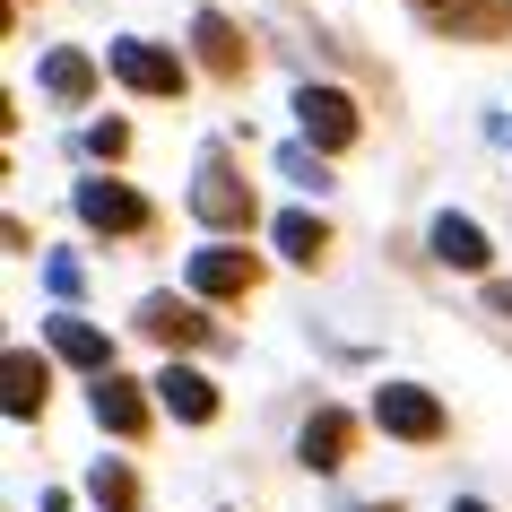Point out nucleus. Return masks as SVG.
I'll use <instances>...</instances> for the list:
<instances>
[{"label": "nucleus", "mask_w": 512, "mask_h": 512, "mask_svg": "<svg viewBox=\"0 0 512 512\" xmlns=\"http://www.w3.org/2000/svg\"><path fill=\"white\" fill-rule=\"evenodd\" d=\"M191 217L209 235H252L261 226V200H252V183L235 174L226 148H200V165H191Z\"/></svg>", "instance_id": "nucleus-1"}, {"label": "nucleus", "mask_w": 512, "mask_h": 512, "mask_svg": "<svg viewBox=\"0 0 512 512\" xmlns=\"http://www.w3.org/2000/svg\"><path fill=\"white\" fill-rule=\"evenodd\" d=\"M105 70L131 87V96H148V105H174V96L191 87V61L174 53V44H157V35H113Z\"/></svg>", "instance_id": "nucleus-2"}, {"label": "nucleus", "mask_w": 512, "mask_h": 512, "mask_svg": "<svg viewBox=\"0 0 512 512\" xmlns=\"http://www.w3.org/2000/svg\"><path fill=\"white\" fill-rule=\"evenodd\" d=\"M183 287L200 304H243L252 287H261V252H243V235H209L183 261Z\"/></svg>", "instance_id": "nucleus-3"}, {"label": "nucleus", "mask_w": 512, "mask_h": 512, "mask_svg": "<svg viewBox=\"0 0 512 512\" xmlns=\"http://www.w3.org/2000/svg\"><path fill=\"white\" fill-rule=\"evenodd\" d=\"M287 113H296V131L313 139L322 157H348L356 139H365V113H356V96H348V87H313V79H304Z\"/></svg>", "instance_id": "nucleus-4"}, {"label": "nucleus", "mask_w": 512, "mask_h": 512, "mask_svg": "<svg viewBox=\"0 0 512 512\" xmlns=\"http://www.w3.org/2000/svg\"><path fill=\"white\" fill-rule=\"evenodd\" d=\"M70 209H79L87 235H105V243H131V235H148V226H157V209H148L131 183H113V174L79 183V191H70Z\"/></svg>", "instance_id": "nucleus-5"}, {"label": "nucleus", "mask_w": 512, "mask_h": 512, "mask_svg": "<svg viewBox=\"0 0 512 512\" xmlns=\"http://www.w3.org/2000/svg\"><path fill=\"white\" fill-rule=\"evenodd\" d=\"M131 330H139V339H157L165 356H183V348H200L217 322H209V304L191 296V287H183V296H165V287H157V296L131 304Z\"/></svg>", "instance_id": "nucleus-6"}, {"label": "nucleus", "mask_w": 512, "mask_h": 512, "mask_svg": "<svg viewBox=\"0 0 512 512\" xmlns=\"http://www.w3.org/2000/svg\"><path fill=\"white\" fill-rule=\"evenodd\" d=\"M374 426L391 434V443H443V400H434L426 382H382L374 391Z\"/></svg>", "instance_id": "nucleus-7"}, {"label": "nucleus", "mask_w": 512, "mask_h": 512, "mask_svg": "<svg viewBox=\"0 0 512 512\" xmlns=\"http://www.w3.org/2000/svg\"><path fill=\"white\" fill-rule=\"evenodd\" d=\"M87 417H96L113 443H139V434H148V417H157V382L96 374V391H87Z\"/></svg>", "instance_id": "nucleus-8"}, {"label": "nucleus", "mask_w": 512, "mask_h": 512, "mask_svg": "<svg viewBox=\"0 0 512 512\" xmlns=\"http://www.w3.org/2000/svg\"><path fill=\"white\" fill-rule=\"evenodd\" d=\"M426 252H434V270H452V278H486L495 270V243H486V226L469 209H434Z\"/></svg>", "instance_id": "nucleus-9"}, {"label": "nucleus", "mask_w": 512, "mask_h": 512, "mask_svg": "<svg viewBox=\"0 0 512 512\" xmlns=\"http://www.w3.org/2000/svg\"><path fill=\"white\" fill-rule=\"evenodd\" d=\"M356 434H365V426H356L348 408H339V400H322L313 417H304V434H296V460L313 469V478H339V469L356 460Z\"/></svg>", "instance_id": "nucleus-10"}, {"label": "nucleus", "mask_w": 512, "mask_h": 512, "mask_svg": "<svg viewBox=\"0 0 512 512\" xmlns=\"http://www.w3.org/2000/svg\"><path fill=\"white\" fill-rule=\"evenodd\" d=\"M157 408L174 417V426H217V408H226V391H217L200 365H183V356H165L157 374Z\"/></svg>", "instance_id": "nucleus-11"}, {"label": "nucleus", "mask_w": 512, "mask_h": 512, "mask_svg": "<svg viewBox=\"0 0 512 512\" xmlns=\"http://www.w3.org/2000/svg\"><path fill=\"white\" fill-rule=\"evenodd\" d=\"M426 27L452 35V44H504L512 35V0H434Z\"/></svg>", "instance_id": "nucleus-12"}, {"label": "nucleus", "mask_w": 512, "mask_h": 512, "mask_svg": "<svg viewBox=\"0 0 512 512\" xmlns=\"http://www.w3.org/2000/svg\"><path fill=\"white\" fill-rule=\"evenodd\" d=\"M191 53H200V70L226 79V87L252 70V44H243V27L226 18V9H200V18H191Z\"/></svg>", "instance_id": "nucleus-13"}, {"label": "nucleus", "mask_w": 512, "mask_h": 512, "mask_svg": "<svg viewBox=\"0 0 512 512\" xmlns=\"http://www.w3.org/2000/svg\"><path fill=\"white\" fill-rule=\"evenodd\" d=\"M44 339H53V356H61V365H79L87 382L113 374V339L87 322V313H70V304H61V313H44Z\"/></svg>", "instance_id": "nucleus-14"}, {"label": "nucleus", "mask_w": 512, "mask_h": 512, "mask_svg": "<svg viewBox=\"0 0 512 512\" xmlns=\"http://www.w3.org/2000/svg\"><path fill=\"white\" fill-rule=\"evenodd\" d=\"M44 400H53V365H44L35 348H9L0 356V408H9V426L44 417Z\"/></svg>", "instance_id": "nucleus-15"}, {"label": "nucleus", "mask_w": 512, "mask_h": 512, "mask_svg": "<svg viewBox=\"0 0 512 512\" xmlns=\"http://www.w3.org/2000/svg\"><path fill=\"white\" fill-rule=\"evenodd\" d=\"M270 243H278V261L322 270V261H330V217H322V209H287V217L270 226Z\"/></svg>", "instance_id": "nucleus-16"}, {"label": "nucleus", "mask_w": 512, "mask_h": 512, "mask_svg": "<svg viewBox=\"0 0 512 512\" xmlns=\"http://www.w3.org/2000/svg\"><path fill=\"white\" fill-rule=\"evenodd\" d=\"M35 79H44V96H53V105H87V96H96V53H79V44H53Z\"/></svg>", "instance_id": "nucleus-17"}, {"label": "nucleus", "mask_w": 512, "mask_h": 512, "mask_svg": "<svg viewBox=\"0 0 512 512\" xmlns=\"http://www.w3.org/2000/svg\"><path fill=\"white\" fill-rule=\"evenodd\" d=\"M87 495H96V512H131L139 504V469L131 460H96L87 469Z\"/></svg>", "instance_id": "nucleus-18"}, {"label": "nucleus", "mask_w": 512, "mask_h": 512, "mask_svg": "<svg viewBox=\"0 0 512 512\" xmlns=\"http://www.w3.org/2000/svg\"><path fill=\"white\" fill-rule=\"evenodd\" d=\"M278 174H287L296 191H313V200L330 191V157L313 148V139H296V148H278Z\"/></svg>", "instance_id": "nucleus-19"}, {"label": "nucleus", "mask_w": 512, "mask_h": 512, "mask_svg": "<svg viewBox=\"0 0 512 512\" xmlns=\"http://www.w3.org/2000/svg\"><path fill=\"white\" fill-rule=\"evenodd\" d=\"M79 278H87V270H79V261H70V252H53V261H44V287H53L61 304L79 296Z\"/></svg>", "instance_id": "nucleus-20"}, {"label": "nucleus", "mask_w": 512, "mask_h": 512, "mask_svg": "<svg viewBox=\"0 0 512 512\" xmlns=\"http://www.w3.org/2000/svg\"><path fill=\"white\" fill-rule=\"evenodd\" d=\"M87 148H96V157H122V148H131V131H122V122H96V131H87Z\"/></svg>", "instance_id": "nucleus-21"}, {"label": "nucleus", "mask_w": 512, "mask_h": 512, "mask_svg": "<svg viewBox=\"0 0 512 512\" xmlns=\"http://www.w3.org/2000/svg\"><path fill=\"white\" fill-rule=\"evenodd\" d=\"M486 304H495V313L512 322V287H504V278H486Z\"/></svg>", "instance_id": "nucleus-22"}, {"label": "nucleus", "mask_w": 512, "mask_h": 512, "mask_svg": "<svg viewBox=\"0 0 512 512\" xmlns=\"http://www.w3.org/2000/svg\"><path fill=\"white\" fill-rule=\"evenodd\" d=\"M452 512H495V504H478V495H460V504H452Z\"/></svg>", "instance_id": "nucleus-23"}, {"label": "nucleus", "mask_w": 512, "mask_h": 512, "mask_svg": "<svg viewBox=\"0 0 512 512\" xmlns=\"http://www.w3.org/2000/svg\"><path fill=\"white\" fill-rule=\"evenodd\" d=\"M408 9H434V0H408Z\"/></svg>", "instance_id": "nucleus-24"}, {"label": "nucleus", "mask_w": 512, "mask_h": 512, "mask_svg": "<svg viewBox=\"0 0 512 512\" xmlns=\"http://www.w3.org/2000/svg\"><path fill=\"white\" fill-rule=\"evenodd\" d=\"M374 512H400V504H374Z\"/></svg>", "instance_id": "nucleus-25"}]
</instances>
